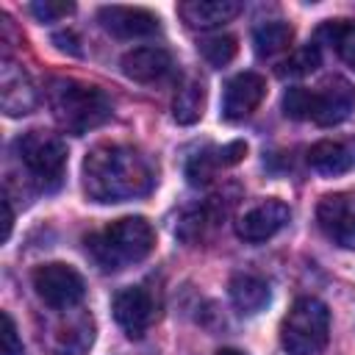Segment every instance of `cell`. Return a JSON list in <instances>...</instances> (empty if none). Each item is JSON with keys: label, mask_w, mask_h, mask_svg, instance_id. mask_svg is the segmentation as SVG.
<instances>
[{"label": "cell", "mask_w": 355, "mask_h": 355, "mask_svg": "<svg viewBox=\"0 0 355 355\" xmlns=\"http://www.w3.org/2000/svg\"><path fill=\"white\" fill-rule=\"evenodd\" d=\"M150 161L128 144H97L83 161V191L94 202H125L153 189Z\"/></svg>", "instance_id": "1"}, {"label": "cell", "mask_w": 355, "mask_h": 355, "mask_svg": "<svg viewBox=\"0 0 355 355\" xmlns=\"http://www.w3.org/2000/svg\"><path fill=\"white\" fill-rule=\"evenodd\" d=\"M47 103H50V111H53L58 128L72 136H83V133L100 128L114 114L111 100L100 86L83 83L75 78L50 80Z\"/></svg>", "instance_id": "2"}, {"label": "cell", "mask_w": 355, "mask_h": 355, "mask_svg": "<svg viewBox=\"0 0 355 355\" xmlns=\"http://www.w3.org/2000/svg\"><path fill=\"white\" fill-rule=\"evenodd\" d=\"M155 247V233L144 216H122L103 233L86 239V250L100 269L116 272L130 261H144Z\"/></svg>", "instance_id": "3"}, {"label": "cell", "mask_w": 355, "mask_h": 355, "mask_svg": "<svg viewBox=\"0 0 355 355\" xmlns=\"http://www.w3.org/2000/svg\"><path fill=\"white\" fill-rule=\"evenodd\" d=\"M330 338V311L316 297H300L280 324L286 355H319Z\"/></svg>", "instance_id": "4"}, {"label": "cell", "mask_w": 355, "mask_h": 355, "mask_svg": "<svg viewBox=\"0 0 355 355\" xmlns=\"http://www.w3.org/2000/svg\"><path fill=\"white\" fill-rule=\"evenodd\" d=\"M14 147L31 180H36L44 191L61 186L67 169V144L61 141V136L47 130H28L17 139Z\"/></svg>", "instance_id": "5"}, {"label": "cell", "mask_w": 355, "mask_h": 355, "mask_svg": "<svg viewBox=\"0 0 355 355\" xmlns=\"http://www.w3.org/2000/svg\"><path fill=\"white\" fill-rule=\"evenodd\" d=\"M31 280H33V288L42 297V302H47L50 308H58V311L78 305L86 294L83 277L67 263H44V266L33 269Z\"/></svg>", "instance_id": "6"}, {"label": "cell", "mask_w": 355, "mask_h": 355, "mask_svg": "<svg viewBox=\"0 0 355 355\" xmlns=\"http://www.w3.org/2000/svg\"><path fill=\"white\" fill-rule=\"evenodd\" d=\"M266 97V80L258 72H239L227 80L222 94V116L227 122H239L250 116Z\"/></svg>", "instance_id": "7"}, {"label": "cell", "mask_w": 355, "mask_h": 355, "mask_svg": "<svg viewBox=\"0 0 355 355\" xmlns=\"http://www.w3.org/2000/svg\"><path fill=\"white\" fill-rule=\"evenodd\" d=\"M111 311H114V319L119 322V327H122L130 338H141V336L147 333V327L153 324L155 302H153V297H150L147 288L130 286V288H122V291L114 297Z\"/></svg>", "instance_id": "8"}, {"label": "cell", "mask_w": 355, "mask_h": 355, "mask_svg": "<svg viewBox=\"0 0 355 355\" xmlns=\"http://www.w3.org/2000/svg\"><path fill=\"white\" fill-rule=\"evenodd\" d=\"M288 219H291V211L283 200H263L261 205L250 208L236 222V233H239V239L258 244V241H266L275 233H280L288 225Z\"/></svg>", "instance_id": "9"}, {"label": "cell", "mask_w": 355, "mask_h": 355, "mask_svg": "<svg viewBox=\"0 0 355 355\" xmlns=\"http://www.w3.org/2000/svg\"><path fill=\"white\" fill-rule=\"evenodd\" d=\"M355 108V89L344 78H330L319 92H313V111L311 119L322 128L341 125Z\"/></svg>", "instance_id": "10"}, {"label": "cell", "mask_w": 355, "mask_h": 355, "mask_svg": "<svg viewBox=\"0 0 355 355\" xmlns=\"http://www.w3.org/2000/svg\"><path fill=\"white\" fill-rule=\"evenodd\" d=\"M100 25L116 36V39H141L158 33V17L147 8L136 6H103L100 8Z\"/></svg>", "instance_id": "11"}, {"label": "cell", "mask_w": 355, "mask_h": 355, "mask_svg": "<svg viewBox=\"0 0 355 355\" xmlns=\"http://www.w3.org/2000/svg\"><path fill=\"white\" fill-rule=\"evenodd\" d=\"M0 103L8 116H25L36 108V89L28 78V72L8 58L0 69Z\"/></svg>", "instance_id": "12"}, {"label": "cell", "mask_w": 355, "mask_h": 355, "mask_svg": "<svg viewBox=\"0 0 355 355\" xmlns=\"http://www.w3.org/2000/svg\"><path fill=\"white\" fill-rule=\"evenodd\" d=\"M316 219L333 244H338L344 250H355V214L349 211V205L341 194L322 197V202L316 208Z\"/></svg>", "instance_id": "13"}, {"label": "cell", "mask_w": 355, "mask_h": 355, "mask_svg": "<svg viewBox=\"0 0 355 355\" xmlns=\"http://www.w3.org/2000/svg\"><path fill=\"white\" fill-rule=\"evenodd\" d=\"M308 164L324 178L344 175L355 166V139H322L308 150Z\"/></svg>", "instance_id": "14"}, {"label": "cell", "mask_w": 355, "mask_h": 355, "mask_svg": "<svg viewBox=\"0 0 355 355\" xmlns=\"http://www.w3.org/2000/svg\"><path fill=\"white\" fill-rule=\"evenodd\" d=\"M178 14L189 28L211 31V28H219V25L230 22L233 17H239L241 3L239 0H189V3L178 6Z\"/></svg>", "instance_id": "15"}, {"label": "cell", "mask_w": 355, "mask_h": 355, "mask_svg": "<svg viewBox=\"0 0 355 355\" xmlns=\"http://www.w3.org/2000/svg\"><path fill=\"white\" fill-rule=\"evenodd\" d=\"M172 69V55L164 47H136L125 53L122 72L136 83H155Z\"/></svg>", "instance_id": "16"}, {"label": "cell", "mask_w": 355, "mask_h": 355, "mask_svg": "<svg viewBox=\"0 0 355 355\" xmlns=\"http://www.w3.org/2000/svg\"><path fill=\"white\" fill-rule=\"evenodd\" d=\"M227 288H230L233 305H236L241 313H247V316L261 313V311L269 305V300H272L269 283L261 280V277H255V275H236Z\"/></svg>", "instance_id": "17"}, {"label": "cell", "mask_w": 355, "mask_h": 355, "mask_svg": "<svg viewBox=\"0 0 355 355\" xmlns=\"http://www.w3.org/2000/svg\"><path fill=\"white\" fill-rule=\"evenodd\" d=\"M291 39H294V28L288 22H280V19L263 22L252 31V44H255V53L261 58H272V55L288 50Z\"/></svg>", "instance_id": "18"}, {"label": "cell", "mask_w": 355, "mask_h": 355, "mask_svg": "<svg viewBox=\"0 0 355 355\" xmlns=\"http://www.w3.org/2000/svg\"><path fill=\"white\" fill-rule=\"evenodd\" d=\"M202 108H205V86L191 78L178 89L175 103H172V116L180 125H194L202 116Z\"/></svg>", "instance_id": "19"}, {"label": "cell", "mask_w": 355, "mask_h": 355, "mask_svg": "<svg viewBox=\"0 0 355 355\" xmlns=\"http://www.w3.org/2000/svg\"><path fill=\"white\" fill-rule=\"evenodd\" d=\"M319 36L341 55V61L349 69H355V22H349V19H333V22H327L319 31Z\"/></svg>", "instance_id": "20"}, {"label": "cell", "mask_w": 355, "mask_h": 355, "mask_svg": "<svg viewBox=\"0 0 355 355\" xmlns=\"http://www.w3.org/2000/svg\"><path fill=\"white\" fill-rule=\"evenodd\" d=\"M197 50H200V55H202L211 67H225V64L233 61L239 44H236V39H233L230 33H216V36L200 39V42H197Z\"/></svg>", "instance_id": "21"}, {"label": "cell", "mask_w": 355, "mask_h": 355, "mask_svg": "<svg viewBox=\"0 0 355 355\" xmlns=\"http://www.w3.org/2000/svg\"><path fill=\"white\" fill-rule=\"evenodd\" d=\"M222 169V161H219V147H205L200 153H194L186 164V178L191 186H205L214 172Z\"/></svg>", "instance_id": "22"}, {"label": "cell", "mask_w": 355, "mask_h": 355, "mask_svg": "<svg viewBox=\"0 0 355 355\" xmlns=\"http://www.w3.org/2000/svg\"><path fill=\"white\" fill-rule=\"evenodd\" d=\"M92 338H94V330H92V319L89 316H80L75 324H67L58 344L67 355H80L92 347Z\"/></svg>", "instance_id": "23"}, {"label": "cell", "mask_w": 355, "mask_h": 355, "mask_svg": "<svg viewBox=\"0 0 355 355\" xmlns=\"http://www.w3.org/2000/svg\"><path fill=\"white\" fill-rule=\"evenodd\" d=\"M319 67V50H316V44H305V47H300V50H294L283 64H280V69H277V75H288V78H297V75H308V72H313Z\"/></svg>", "instance_id": "24"}, {"label": "cell", "mask_w": 355, "mask_h": 355, "mask_svg": "<svg viewBox=\"0 0 355 355\" xmlns=\"http://www.w3.org/2000/svg\"><path fill=\"white\" fill-rule=\"evenodd\" d=\"M313 111V92L305 86H294L283 94V114L291 119H311Z\"/></svg>", "instance_id": "25"}, {"label": "cell", "mask_w": 355, "mask_h": 355, "mask_svg": "<svg viewBox=\"0 0 355 355\" xmlns=\"http://www.w3.org/2000/svg\"><path fill=\"white\" fill-rule=\"evenodd\" d=\"M75 6L72 3H64V0H42V3H31V14L39 19V22H58L64 19L67 14H72Z\"/></svg>", "instance_id": "26"}, {"label": "cell", "mask_w": 355, "mask_h": 355, "mask_svg": "<svg viewBox=\"0 0 355 355\" xmlns=\"http://www.w3.org/2000/svg\"><path fill=\"white\" fill-rule=\"evenodd\" d=\"M3 330H0V355H22V338L17 336V324L11 319V313H0Z\"/></svg>", "instance_id": "27"}, {"label": "cell", "mask_w": 355, "mask_h": 355, "mask_svg": "<svg viewBox=\"0 0 355 355\" xmlns=\"http://www.w3.org/2000/svg\"><path fill=\"white\" fill-rule=\"evenodd\" d=\"M3 211H6V222H3V241H8V236H11V225H14V211H11L8 197L3 200Z\"/></svg>", "instance_id": "28"}, {"label": "cell", "mask_w": 355, "mask_h": 355, "mask_svg": "<svg viewBox=\"0 0 355 355\" xmlns=\"http://www.w3.org/2000/svg\"><path fill=\"white\" fill-rule=\"evenodd\" d=\"M216 355H244V352H239V349H219Z\"/></svg>", "instance_id": "29"}]
</instances>
